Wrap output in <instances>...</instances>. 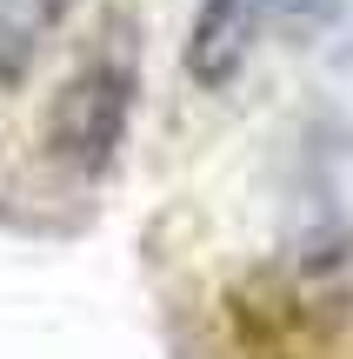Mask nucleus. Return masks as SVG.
I'll return each instance as SVG.
<instances>
[{"instance_id": "3", "label": "nucleus", "mask_w": 353, "mask_h": 359, "mask_svg": "<svg viewBox=\"0 0 353 359\" xmlns=\"http://www.w3.org/2000/svg\"><path fill=\"white\" fill-rule=\"evenodd\" d=\"M67 0H0V87H20L34 53L53 40Z\"/></svg>"}, {"instance_id": "4", "label": "nucleus", "mask_w": 353, "mask_h": 359, "mask_svg": "<svg viewBox=\"0 0 353 359\" xmlns=\"http://www.w3.org/2000/svg\"><path fill=\"white\" fill-rule=\"evenodd\" d=\"M340 13H347V0H267V20L300 27V34H314V27H333Z\"/></svg>"}, {"instance_id": "2", "label": "nucleus", "mask_w": 353, "mask_h": 359, "mask_svg": "<svg viewBox=\"0 0 353 359\" xmlns=\"http://www.w3.org/2000/svg\"><path fill=\"white\" fill-rule=\"evenodd\" d=\"M267 27V0H200L187 27V80L194 87H227L247 67L253 40Z\"/></svg>"}, {"instance_id": "1", "label": "nucleus", "mask_w": 353, "mask_h": 359, "mask_svg": "<svg viewBox=\"0 0 353 359\" xmlns=\"http://www.w3.org/2000/svg\"><path fill=\"white\" fill-rule=\"evenodd\" d=\"M133 93H140V60L133 47H100L60 80L47 107V127H40V147L67 180H100L127 147L133 127Z\"/></svg>"}]
</instances>
